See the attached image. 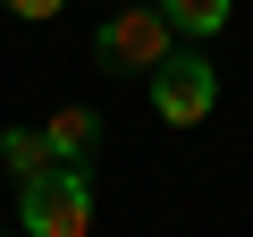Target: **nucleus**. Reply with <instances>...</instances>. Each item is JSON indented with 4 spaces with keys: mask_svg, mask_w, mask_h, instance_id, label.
I'll return each mask as SVG.
<instances>
[{
    "mask_svg": "<svg viewBox=\"0 0 253 237\" xmlns=\"http://www.w3.org/2000/svg\"><path fill=\"white\" fill-rule=\"evenodd\" d=\"M17 229L26 237H93V178L84 161H51L42 178L17 186Z\"/></svg>",
    "mask_w": 253,
    "mask_h": 237,
    "instance_id": "f257e3e1",
    "label": "nucleus"
},
{
    "mask_svg": "<svg viewBox=\"0 0 253 237\" xmlns=\"http://www.w3.org/2000/svg\"><path fill=\"white\" fill-rule=\"evenodd\" d=\"M169 51H177V34H169V17H161V9H144V0H126V9L93 34V59H101L110 76H152Z\"/></svg>",
    "mask_w": 253,
    "mask_h": 237,
    "instance_id": "f03ea898",
    "label": "nucleus"
},
{
    "mask_svg": "<svg viewBox=\"0 0 253 237\" xmlns=\"http://www.w3.org/2000/svg\"><path fill=\"white\" fill-rule=\"evenodd\" d=\"M144 85H152V110L169 118V127H203V118L219 110V68H211L194 43H177V51H169Z\"/></svg>",
    "mask_w": 253,
    "mask_h": 237,
    "instance_id": "7ed1b4c3",
    "label": "nucleus"
},
{
    "mask_svg": "<svg viewBox=\"0 0 253 237\" xmlns=\"http://www.w3.org/2000/svg\"><path fill=\"white\" fill-rule=\"evenodd\" d=\"M42 136H51V161H93V144H101V110L68 102V110L42 118Z\"/></svg>",
    "mask_w": 253,
    "mask_h": 237,
    "instance_id": "20e7f679",
    "label": "nucleus"
},
{
    "mask_svg": "<svg viewBox=\"0 0 253 237\" xmlns=\"http://www.w3.org/2000/svg\"><path fill=\"white\" fill-rule=\"evenodd\" d=\"M152 9L169 17V34H177V43H211V34L228 26L236 0H152Z\"/></svg>",
    "mask_w": 253,
    "mask_h": 237,
    "instance_id": "39448f33",
    "label": "nucleus"
},
{
    "mask_svg": "<svg viewBox=\"0 0 253 237\" xmlns=\"http://www.w3.org/2000/svg\"><path fill=\"white\" fill-rule=\"evenodd\" d=\"M0 170H9L17 186L42 178V170H51V136H42V127H0Z\"/></svg>",
    "mask_w": 253,
    "mask_h": 237,
    "instance_id": "423d86ee",
    "label": "nucleus"
},
{
    "mask_svg": "<svg viewBox=\"0 0 253 237\" xmlns=\"http://www.w3.org/2000/svg\"><path fill=\"white\" fill-rule=\"evenodd\" d=\"M0 9L26 17V26H42V17H59V9H68V0H0Z\"/></svg>",
    "mask_w": 253,
    "mask_h": 237,
    "instance_id": "0eeeda50",
    "label": "nucleus"
}]
</instances>
